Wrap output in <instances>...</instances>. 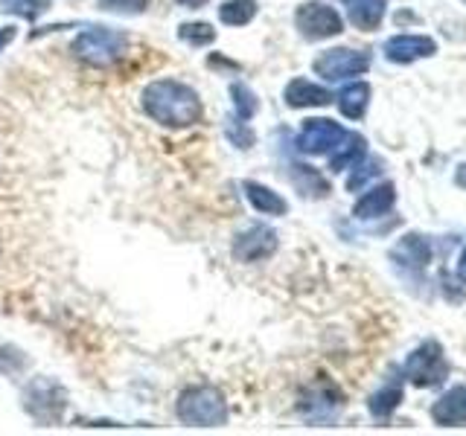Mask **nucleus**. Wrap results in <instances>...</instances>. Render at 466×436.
Here are the masks:
<instances>
[{"label": "nucleus", "mask_w": 466, "mask_h": 436, "mask_svg": "<svg viewBox=\"0 0 466 436\" xmlns=\"http://www.w3.org/2000/svg\"><path fill=\"white\" fill-rule=\"evenodd\" d=\"M140 102L143 111L167 128H189L201 123L204 116L198 94L189 84L175 79H157L152 84H146Z\"/></svg>", "instance_id": "1"}, {"label": "nucleus", "mask_w": 466, "mask_h": 436, "mask_svg": "<svg viewBox=\"0 0 466 436\" xmlns=\"http://www.w3.org/2000/svg\"><path fill=\"white\" fill-rule=\"evenodd\" d=\"M175 411H178V419L189 428H218V425H225V421H228L225 396L210 384L187 387L178 396Z\"/></svg>", "instance_id": "2"}, {"label": "nucleus", "mask_w": 466, "mask_h": 436, "mask_svg": "<svg viewBox=\"0 0 466 436\" xmlns=\"http://www.w3.org/2000/svg\"><path fill=\"white\" fill-rule=\"evenodd\" d=\"M126 47H128V38L123 33L106 29V26H91L73 41V55L85 64L108 67L114 62H120V58L126 55Z\"/></svg>", "instance_id": "3"}, {"label": "nucleus", "mask_w": 466, "mask_h": 436, "mask_svg": "<svg viewBox=\"0 0 466 436\" xmlns=\"http://www.w3.org/2000/svg\"><path fill=\"white\" fill-rule=\"evenodd\" d=\"M446 375H449V361H446L443 346L437 343V341L420 343L414 352L408 355V361H405V378L414 387H420V390L443 384Z\"/></svg>", "instance_id": "4"}, {"label": "nucleus", "mask_w": 466, "mask_h": 436, "mask_svg": "<svg viewBox=\"0 0 466 436\" xmlns=\"http://www.w3.org/2000/svg\"><path fill=\"white\" fill-rule=\"evenodd\" d=\"M344 404V396L341 390L335 387L327 378H318L309 387L300 392V401H298V411L306 421H312V425H329L335 421Z\"/></svg>", "instance_id": "5"}, {"label": "nucleus", "mask_w": 466, "mask_h": 436, "mask_svg": "<svg viewBox=\"0 0 466 436\" xmlns=\"http://www.w3.org/2000/svg\"><path fill=\"white\" fill-rule=\"evenodd\" d=\"M295 24H298L300 35H303L306 41H324V38L339 35L341 29H344L341 15L335 12L332 6L318 4V0H309V4L298 6V12H295Z\"/></svg>", "instance_id": "6"}, {"label": "nucleus", "mask_w": 466, "mask_h": 436, "mask_svg": "<svg viewBox=\"0 0 466 436\" xmlns=\"http://www.w3.org/2000/svg\"><path fill=\"white\" fill-rule=\"evenodd\" d=\"M312 67H315L318 76H324L327 82H341V79L361 76V73H368L370 55L361 53V50L335 47V50H327L324 55H318Z\"/></svg>", "instance_id": "7"}, {"label": "nucleus", "mask_w": 466, "mask_h": 436, "mask_svg": "<svg viewBox=\"0 0 466 436\" xmlns=\"http://www.w3.org/2000/svg\"><path fill=\"white\" fill-rule=\"evenodd\" d=\"M344 125L332 120H306L298 134V149L306 154H329L344 140Z\"/></svg>", "instance_id": "8"}, {"label": "nucleus", "mask_w": 466, "mask_h": 436, "mask_svg": "<svg viewBox=\"0 0 466 436\" xmlns=\"http://www.w3.org/2000/svg\"><path fill=\"white\" fill-rule=\"evenodd\" d=\"M277 251V233L266 224H254L242 230L233 242V256L239 262H262Z\"/></svg>", "instance_id": "9"}, {"label": "nucleus", "mask_w": 466, "mask_h": 436, "mask_svg": "<svg viewBox=\"0 0 466 436\" xmlns=\"http://www.w3.org/2000/svg\"><path fill=\"white\" fill-rule=\"evenodd\" d=\"M437 53V44L429 35H393L385 41V58L393 64H411L417 58Z\"/></svg>", "instance_id": "10"}, {"label": "nucleus", "mask_w": 466, "mask_h": 436, "mask_svg": "<svg viewBox=\"0 0 466 436\" xmlns=\"http://www.w3.org/2000/svg\"><path fill=\"white\" fill-rule=\"evenodd\" d=\"M390 259L402 268L422 271L431 259V247H429L426 236H420V233H408V236H402L397 242V247L390 251Z\"/></svg>", "instance_id": "11"}, {"label": "nucleus", "mask_w": 466, "mask_h": 436, "mask_svg": "<svg viewBox=\"0 0 466 436\" xmlns=\"http://www.w3.org/2000/svg\"><path fill=\"white\" fill-rule=\"evenodd\" d=\"M431 419L443 428L466 425V384L451 387L449 392H443V399L431 407Z\"/></svg>", "instance_id": "12"}, {"label": "nucleus", "mask_w": 466, "mask_h": 436, "mask_svg": "<svg viewBox=\"0 0 466 436\" xmlns=\"http://www.w3.org/2000/svg\"><path fill=\"white\" fill-rule=\"evenodd\" d=\"M286 105L289 108H320V105H329L332 96L327 87H320L309 79H295L286 84Z\"/></svg>", "instance_id": "13"}, {"label": "nucleus", "mask_w": 466, "mask_h": 436, "mask_svg": "<svg viewBox=\"0 0 466 436\" xmlns=\"http://www.w3.org/2000/svg\"><path fill=\"white\" fill-rule=\"evenodd\" d=\"M393 201H397V189H393V183H382V186H376V189H370V193H364L359 198L353 215L361 218V222H368V218H379V215L390 213Z\"/></svg>", "instance_id": "14"}, {"label": "nucleus", "mask_w": 466, "mask_h": 436, "mask_svg": "<svg viewBox=\"0 0 466 436\" xmlns=\"http://www.w3.org/2000/svg\"><path fill=\"white\" fill-rule=\"evenodd\" d=\"M385 9H388V0H347V15H350V24L370 33L385 18Z\"/></svg>", "instance_id": "15"}, {"label": "nucleus", "mask_w": 466, "mask_h": 436, "mask_svg": "<svg viewBox=\"0 0 466 436\" xmlns=\"http://www.w3.org/2000/svg\"><path fill=\"white\" fill-rule=\"evenodd\" d=\"M245 198L251 201V207L257 213H266V215H286L289 210V203L274 193V189L268 186H262L257 181H248L245 183Z\"/></svg>", "instance_id": "16"}, {"label": "nucleus", "mask_w": 466, "mask_h": 436, "mask_svg": "<svg viewBox=\"0 0 466 436\" xmlns=\"http://www.w3.org/2000/svg\"><path fill=\"white\" fill-rule=\"evenodd\" d=\"M368 105H370V84L368 82H353L339 94V108L347 120H361Z\"/></svg>", "instance_id": "17"}, {"label": "nucleus", "mask_w": 466, "mask_h": 436, "mask_svg": "<svg viewBox=\"0 0 466 436\" xmlns=\"http://www.w3.org/2000/svg\"><path fill=\"white\" fill-rule=\"evenodd\" d=\"M364 152H368V140H364L361 134H344V140L332 149V157H329V169L332 172H341L347 166H353L356 160L364 157Z\"/></svg>", "instance_id": "18"}, {"label": "nucleus", "mask_w": 466, "mask_h": 436, "mask_svg": "<svg viewBox=\"0 0 466 436\" xmlns=\"http://www.w3.org/2000/svg\"><path fill=\"white\" fill-rule=\"evenodd\" d=\"M400 401H402V375L397 372L382 390H376L370 396V413L376 419H388L400 407Z\"/></svg>", "instance_id": "19"}, {"label": "nucleus", "mask_w": 466, "mask_h": 436, "mask_svg": "<svg viewBox=\"0 0 466 436\" xmlns=\"http://www.w3.org/2000/svg\"><path fill=\"white\" fill-rule=\"evenodd\" d=\"M291 181H295V186L300 189L303 195H309V198L329 195V183L320 178V174L312 166H295V172H291Z\"/></svg>", "instance_id": "20"}, {"label": "nucleus", "mask_w": 466, "mask_h": 436, "mask_svg": "<svg viewBox=\"0 0 466 436\" xmlns=\"http://www.w3.org/2000/svg\"><path fill=\"white\" fill-rule=\"evenodd\" d=\"M257 15V4L254 0H228V4H222V9H218V18H222L228 26H245L251 24Z\"/></svg>", "instance_id": "21"}, {"label": "nucleus", "mask_w": 466, "mask_h": 436, "mask_svg": "<svg viewBox=\"0 0 466 436\" xmlns=\"http://www.w3.org/2000/svg\"><path fill=\"white\" fill-rule=\"evenodd\" d=\"M353 174H350V181H347V189L350 193H356V189H361L364 183H368L370 178H376V174H382V160L379 157H368V160H356L353 164Z\"/></svg>", "instance_id": "22"}, {"label": "nucleus", "mask_w": 466, "mask_h": 436, "mask_svg": "<svg viewBox=\"0 0 466 436\" xmlns=\"http://www.w3.org/2000/svg\"><path fill=\"white\" fill-rule=\"evenodd\" d=\"M178 35H181V41L189 44V47H208V44L216 41V33L210 24H184V26H178Z\"/></svg>", "instance_id": "23"}, {"label": "nucleus", "mask_w": 466, "mask_h": 436, "mask_svg": "<svg viewBox=\"0 0 466 436\" xmlns=\"http://www.w3.org/2000/svg\"><path fill=\"white\" fill-rule=\"evenodd\" d=\"M230 96H233V105H237L239 120H251V116L257 114V96L248 91L245 84H239V82L230 87Z\"/></svg>", "instance_id": "24"}, {"label": "nucleus", "mask_w": 466, "mask_h": 436, "mask_svg": "<svg viewBox=\"0 0 466 436\" xmlns=\"http://www.w3.org/2000/svg\"><path fill=\"white\" fill-rule=\"evenodd\" d=\"M50 0H0V9L24 15V18H38L41 12H47Z\"/></svg>", "instance_id": "25"}, {"label": "nucleus", "mask_w": 466, "mask_h": 436, "mask_svg": "<svg viewBox=\"0 0 466 436\" xmlns=\"http://www.w3.org/2000/svg\"><path fill=\"white\" fill-rule=\"evenodd\" d=\"M102 9L108 12H123V15H140L146 6H149V0H99Z\"/></svg>", "instance_id": "26"}, {"label": "nucleus", "mask_w": 466, "mask_h": 436, "mask_svg": "<svg viewBox=\"0 0 466 436\" xmlns=\"http://www.w3.org/2000/svg\"><path fill=\"white\" fill-rule=\"evenodd\" d=\"M15 38V29H9V26H4V29H0V50H4L6 47V44Z\"/></svg>", "instance_id": "27"}, {"label": "nucleus", "mask_w": 466, "mask_h": 436, "mask_svg": "<svg viewBox=\"0 0 466 436\" xmlns=\"http://www.w3.org/2000/svg\"><path fill=\"white\" fill-rule=\"evenodd\" d=\"M458 276L466 282V247L461 251V259H458Z\"/></svg>", "instance_id": "28"}, {"label": "nucleus", "mask_w": 466, "mask_h": 436, "mask_svg": "<svg viewBox=\"0 0 466 436\" xmlns=\"http://www.w3.org/2000/svg\"><path fill=\"white\" fill-rule=\"evenodd\" d=\"M181 6H189V9H196V6H201V4H208V0H178Z\"/></svg>", "instance_id": "29"}]
</instances>
